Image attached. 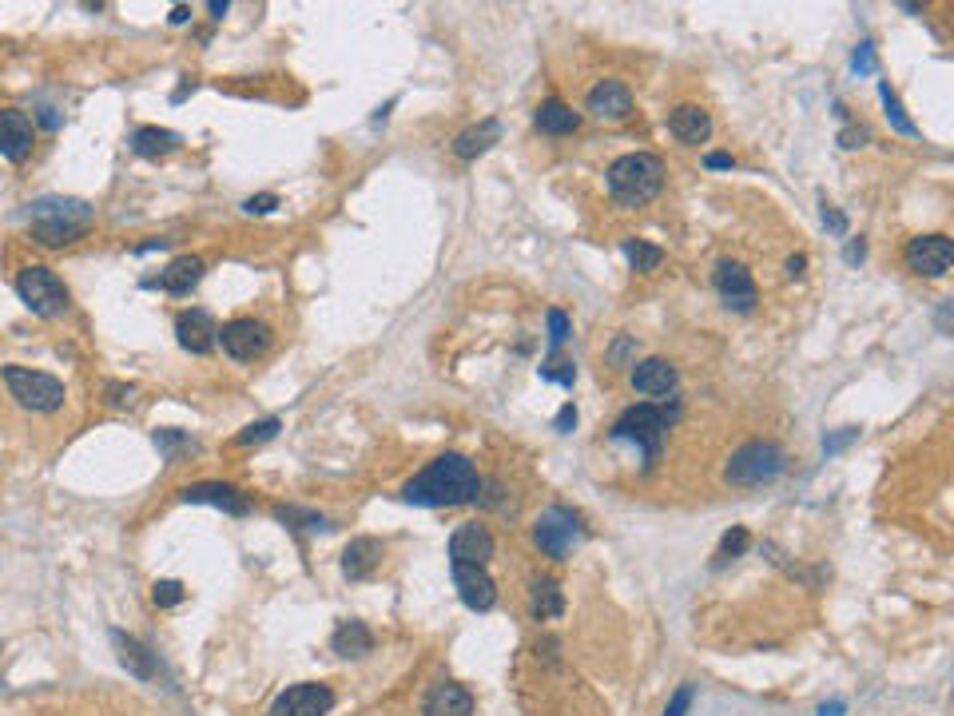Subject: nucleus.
Returning a JSON list of instances; mask_svg holds the SVG:
<instances>
[{
  "label": "nucleus",
  "instance_id": "obj_32",
  "mask_svg": "<svg viewBox=\"0 0 954 716\" xmlns=\"http://www.w3.org/2000/svg\"><path fill=\"white\" fill-rule=\"evenodd\" d=\"M152 442H156V450L167 458V462H175L179 454H191V450H195V442H191L183 430H156Z\"/></svg>",
  "mask_w": 954,
  "mask_h": 716
},
{
  "label": "nucleus",
  "instance_id": "obj_23",
  "mask_svg": "<svg viewBox=\"0 0 954 716\" xmlns=\"http://www.w3.org/2000/svg\"><path fill=\"white\" fill-rule=\"evenodd\" d=\"M112 641H116V649H120V665H124L132 677H140V681H156V677H159V661H156V653H152L144 641L128 637L124 629H112Z\"/></svg>",
  "mask_w": 954,
  "mask_h": 716
},
{
  "label": "nucleus",
  "instance_id": "obj_40",
  "mask_svg": "<svg viewBox=\"0 0 954 716\" xmlns=\"http://www.w3.org/2000/svg\"><path fill=\"white\" fill-rule=\"evenodd\" d=\"M692 697H696V689H692V685H680V689H676V697L668 701L664 716H688V709H692Z\"/></svg>",
  "mask_w": 954,
  "mask_h": 716
},
{
  "label": "nucleus",
  "instance_id": "obj_8",
  "mask_svg": "<svg viewBox=\"0 0 954 716\" xmlns=\"http://www.w3.org/2000/svg\"><path fill=\"white\" fill-rule=\"evenodd\" d=\"M533 541H537V549H541L545 557L565 561V557L585 541V526H581V518H577L573 510L549 506V510L533 522Z\"/></svg>",
  "mask_w": 954,
  "mask_h": 716
},
{
  "label": "nucleus",
  "instance_id": "obj_6",
  "mask_svg": "<svg viewBox=\"0 0 954 716\" xmlns=\"http://www.w3.org/2000/svg\"><path fill=\"white\" fill-rule=\"evenodd\" d=\"M672 418H676V414H668L664 406H648V402H640V406H629V410L617 418L613 438H617V442H636L640 454H644L648 466H652L656 454H660V446H664V438H668Z\"/></svg>",
  "mask_w": 954,
  "mask_h": 716
},
{
  "label": "nucleus",
  "instance_id": "obj_47",
  "mask_svg": "<svg viewBox=\"0 0 954 716\" xmlns=\"http://www.w3.org/2000/svg\"><path fill=\"white\" fill-rule=\"evenodd\" d=\"M839 144H843V148H863V144H867V128H847V132L839 136Z\"/></svg>",
  "mask_w": 954,
  "mask_h": 716
},
{
  "label": "nucleus",
  "instance_id": "obj_51",
  "mask_svg": "<svg viewBox=\"0 0 954 716\" xmlns=\"http://www.w3.org/2000/svg\"><path fill=\"white\" fill-rule=\"evenodd\" d=\"M803 267H807V255H792V259H788V275H792V279L803 275Z\"/></svg>",
  "mask_w": 954,
  "mask_h": 716
},
{
  "label": "nucleus",
  "instance_id": "obj_2",
  "mask_svg": "<svg viewBox=\"0 0 954 716\" xmlns=\"http://www.w3.org/2000/svg\"><path fill=\"white\" fill-rule=\"evenodd\" d=\"M96 223L92 203L72 199V195H44L36 203H28V231L36 243L44 247H68L76 239H84Z\"/></svg>",
  "mask_w": 954,
  "mask_h": 716
},
{
  "label": "nucleus",
  "instance_id": "obj_46",
  "mask_svg": "<svg viewBox=\"0 0 954 716\" xmlns=\"http://www.w3.org/2000/svg\"><path fill=\"white\" fill-rule=\"evenodd\" d=\"M108 394H112V406H124V402H132L136 386H124V382H108Z\"/></svg>",
  "mask_w": 954,
  "mask_h": 716
},
{
  "label": "nucleus",
  "instance_id": "obj_22",
  "mask_svg": "<svg viewBox=\"0 0 954 716\" xmlns=\"http://www.w3.org/2000/svg\"><path fill=\"white\" fill-rule=\"evenodd\" d=\"M680 386V374L672 362L664 358H644L633 362V390L636 394H648V398H660V394H672Z\"/></svg>",
  "mask_w": 954,
  "mask_h": 716
},
{
  "label": "nucleus",
  "instance_id": "obj_30",
  "mask_svg": "<svg viewBox=\"0 0 954 716\" xmlns=\"http://www.w3.org/2000/svg\"><path fill=\"white\" fill-rule=\"evenodd\" d=\"M625 259L633 263V271H640V275H648V271H656L660 263H664V251L660 247H652V243H644V239H625Z\"/></svg>",
  "mask_w": 954,
  "mask_h": 716
},
{
  "label": "nucleus",
  "instance_id": "obj_35",
  "mask_svg": "<svg viewBox=\"0 0 954 716\" xmlns=\"http://www.w3.org/2000/svg\"><path fill=\"white\" fill-rule=\"evenodd\" d=\"M183 597H187V589L179 581H156L152 585V601L159 609H175V605H183Z\"/></svg>",
  "mask_w": 954,
  "mask_h": 716
},
{
  "label": "nucleus",
  "instance_id": "obj_33",
  "mask_svg": "<svg viewBox=\"0 0 954 716\" xmlns=\"http://www.w3.org/2000/svg\"><path fill=\"white\" fill-rule=\"evenodd\" d=\"M879 96H883V108H887V120H891V128H895L899 136H915V124L907 120V112H903L899 96L891 92V84H879Z\"/></svg>",
  "mask_w": 954,
  "mask_h": 716
},
{
  "label": "nucleus",
  "instance_id": "obj_4",
  "mask_svg": "<svg viewBox=\"0 0 954 716\" xmlns=\"http://www.w3.org/2000/svg\"><path fill=\"white\" fill-rule=\"evenodd\" d=\"M788 466V454L780 442H744L728 466H724V482L728 486H764V482H776Z\"/></svg>",
  "mask_w": 954,
  "mask_h": 716
},
{
  "label": "nucleus",
  "instance_id": "obj_9",
  "mask_svg": "<svg viewBox=\"0 0 954 716\" xmlns=\"http://www.w3.org/2000/svg\"><path fill=\"white\" fill-rule=\"evenodd\" d=\"M334 709V689L318 685V681H303L291 685L275 697V705L267 709V716H326Z\"/></svg>",
  "mask_w": 954,
  "mask_h": 716
},
{
  "label": "nucleus",
  "instance_id": "obj_19",
  "mask_svg": "<svg viewBox=\"0 0 954 716\" xmlns=\"http://www.w3.org/2000/svg\"><path fill=\"white\" fill-rule=\"evenodd\" d=\"M493 557V534L477 522H466L458 526L454 537H450V565H485Z\"/></svg>",
  "mask_w": 954,
  "mask_h": 716
},
{
  "label": "nucleus",
  "instance_id": "obj_13",
  "mask_svg": "<svg viewBox=\"0 0 954 716\" xmlns=\"http://www.w3.org/2000/svg\"><path fill=\"white\" fill-rule=\"evenodd\" d=\"M179 502H187V506H215V510H223V514H231V518H243V514L251 510V502L243 498V490L231 486V482H195V486H183V490H179Z\"/></svg>",
  "mask_w": 954,
  "mask_h": 716
},
{
  "label": "nucleus",
  "instance_id": "obj_14",
  "mask_svg": "<svg viewBox=\"0 0 954 716\" xmlns=\"http://www.w3.org/2000/svg\"><path fill=\"white\" fill-rule=\"evenodd\" d=\"M36 144V124L20 108H0V156L12 164H24Z\"/></svg>",
  "mask_w": 954,
  "mask_h": 716
},
{
  "label": "nucleus",
  "instance_id": "obj_49",
  "mask_svg": "<svg viewBox=\"0 0 954 716\" xmlns=\"http://www.w3.org/2000/svg\"><path fill=\"white\" fill-rule=\"evenodd\" d=\"M863 255H867V243H863V239H851V243H847V251H843V259H847L851 267H855V263H863Z\"/></svg>",
  "mask_w": 954,
  "mask_h": 716
},
{
  "label": "nucleus",
  "instance_id": "obj_1",
  "mask_svg": "<svg viewBox=\"0 0 954 716\" xmlns=\"http://www.w3.org/2000/svg\"><path fill=\"white\" fill-rule=\"evenodd\" d=\"M481 474L466 454H442L434 458L422 474H414L406 486H402V498L410 506H430V510H442V506H466L481 498Z\"/></svg>",
  "mask_w": 954,
  "mask_h": 716
},
{
  "label": "nucleus",
  "instance_id": "obj_39",
  "mask_svg": "<svg viewBox=\"0 0 954 716\" xmlns=\"http://www.w3.org/2000/svg\"><path fill=\"white\" fill-rule=\"evenodd\" d=\"M279 207V195H271V191H263V195H251V199H243V211L247 215H271Z\"/></svg>",
  "mask_w": 954,
  "mask_h": 716
},
{
  "label": "nucleus",
  "instance_id": "obj_26",
  "mask_svg": "<svg viewBox=\"0 0 954 716\" xmlns=\"http://www.w3.org/2000/svg\"><path fill=\"white\" fill-rule=\"evenodd\" d=\"M497 140H501V124L489 116V120H481V124H474V128L458 132V140H454V156H458V160H477V156H485Z\"/></svg>",
  "mask_w": 954,
  "mask_h": 716
},
{
  "label": "nucleus",
  "instance_id": "obj_34",
  "mask_svg": "<svg viewBox=\"0 0 954 716\" xmlns=\"http://www.w3.org/2000/svg\"><path fill=\"white\" fill-rule=\"evenodd\" d=\"M279 426H283L279 418H263V422H251V426H247L243 434H235V442H239V446H259V442L275 438V434H279Z\"/></svg>",
  "mask_w": 954,
  "mask_h": 716
},
{
  "label": "nucleus",
  "instance_id": "obj_54",
  "mask_svg": "<svg viewBox=\"0 0 954 716\" xmlns=\"http://www.w3.org/2000/svg\"><path fill=\"white\" fill-rule=\"evenodd\" d=\"M843 713V701H827L823 709H819V716H839Z\"/></svg>",
  "mask_w": 954,
  "mask_h": 716
},
{
  "label": "nucleus",
  "instance_id": "obj_10",
  "mask_svg": "<svg viewBox=\"0 0 954 716\" xmlns=\"http://www.w3.org/2000/svg\"><path fill=\"white\" fill-rule=\"evenodd\" d=\"M219 343L235 362H251L271 347V327L259 319H231L219 327Z\"/></svg>",
  "mask_w": 954,
  "mask_h": 716
},
{
  "label": "nucleus",
  "instance_id": "obj_31",
  "mask_svg": "<svg viewBox=\"0 0 954 716\" xmlns=\"http://www.w3.org/2000/svg\"><path fill=\"white\" fill-rule=\"evenodd\" d=\"M275 518L291 530H330L326 518L315 514V510H299V506H275Z\"/></svg>",
  "mask_w": 954,
  "mask_h": 716
},
{
  "label": "nucleus",
  "instance_id": "obj_11",
  "mask_svg": "<svg viewBox=\"0 0 954 716\" xmlns=\"http://www.w3.org/2000/svg\"><path fill=\"white\" fill-rule=\"evenodd\" d=\"M903 259H907V267H911L915 275L943 279V275L951 271V263H954V247H951V239H947V235H919V239H911V243H907Z\"/></svg>",
  "mask_w": 954,
  "mask_h": 716
},
{
  "label": "nucleus",
  "instance_id": "obj_50",
  "mask_svg": "<svg viewBox=\"0 0 954 716\" xmlns=\"http://www.w3.org/2000/svg\"><path fill=\"white\" fill-rule=\"evenodd\" d=\"M167 20H171V24H187V20H191V8H187V4H175Z\"/></svg>",
  "mask_w": 954,
  "mask_h": 716
},
{
  "label": "nucleus",
  "instance_id": "obj_52",
  "mask_svg": "<svg viewBox=\"0 0 954 716\" xmlns=\"http://www.w3.org/2000/svg\"><path fill=\"white\" fill-rule=\"evenodd\" d=\"M163 247H167V239H152V243H140L136 255H152V251H163Z\"/></svg>",
  "mask_w": 954,
  "mask_h": 716
},
{
  "label": "nucleus",
  "instance_id": "obj_53",
  "mask_svg": "<svg viewBox=\"0 0 954 716\" xmlns=\"http://www.w3.org/2000/svg\"><path fill=\"white\" fill-rule=\"evenodd\" d=\"M227 8H231L227 0H211V4H207V12H211L215 20H223V16H227Z\"/></svg>",
  "mask_w": 954,
  "mask_h": 716
},
{
  "label": "nucleus",
  "instance_id": "obj_12",
  "mask_svg": "<svg viewBox=\"0 0 954 716\" xmlns=\"http://www.w3.org/2000/svg\"><path fill=\"white\" fill-rule=\"evenodd\" d=\"M716 291H720V299H724V307L728 311H740V315H748L756 303H760V291H756V283H752V271L744 267V263H732V259H724L720 267H716Z\"/></svg>",
  "mask_w": 954,
  "mask_h": 716
},
{
  "label": "nucleus",
  "instance_id": "obj_38",
  "mask_svg": "<svg viewBox=\"0 0 954 716\" xmlns=\"http://www.w3.org/2000/svg\"><path fill=\"white\" fill-rule=\"evenodd\" d=\"M537 374H541L545 382H561V386H573V382H577V366H573V362H545Z\"/></svg>",
  "mask_w": 954,
  "mask_h": 716
},
{
  "label": "nucleus",
  "instance_id": "obj_37",
  "mask_svg": "<svg viewBox=\"0 0 954 716\" xmlns=\"http://www.w3.org/2000/svg\"><path fill=\"white\" fill-rule=\"evenodd\" d=\"M569 335H573V323H569V315L553 307V311H549V347L557 351V347H561Z\"/></svg>",
  "mask_w": 954,
  "mask_h": 716
},
{
  "label": "nucleus",
  "instance_id": "obj_3",
  "mask_svg": "<svg viewBox=\"0 0 954 716\" xmlns=\"http://www.w3.org/2000/svg\"><path fill=\"white\" fill-rule=\"evenodd\" d=\"M664 187V160L652 152H629L609 168V195L621 207H644Z\"/></svg>",
  "mask_w": 954,
  "mask_h": 716
},
{
  "label": "nucleus",
  "instance_id": "obj_41",
  "mask_svg": "<svg viewBox=\"0 0 954 716\" xmlns=\"http://www.w3.org/2000/svg\"><path fill=\"white\" fill-rule=\"evenodd\" d=\"M851 68H855V72H875V44H871V40H863V44L855 48Z\"/></svg>",
  "mask_w": 954,
  "mask_h": 716
},
{
  "label": "nucleus",
  "instance_id": "obj_20",
  "mask_svg": "<svg viewBox=\"0 0 954 716\" xmlns=\"http://www.w3.org/2000/svg\"><path fill=\"white\" fill-rule=\"evenodd\" d=\"M422 716H474V693L458 681H438L422 701Z\"/></svg>",
  "mask_w": 954,
  "mask_h": 716
},
{
  "label": "nucleus",
  "instance_id": "obj_36",
  "mask_svg": "<svg viewBox=\"0 0 954 716\" xmlns=\"http://www.w3.org/2000/svg\"><path fill=\"white\" fill-rule=\"evenodd\" d=\"M748 530L744 526H732L728 534H724V541H720V553H716V561H728V557H740L744 549H748Z\"/></svg>",
  "mask_w": 954,
  "mask_h": 716
},
{
  "label": "nucleus",
  "instance_id": "obj_25",
  "mask_svg": "<svg viewBox=\"0 0 954 716\" xmlns=\"http://www.w3.org/2000/svg\"><path fill=\"white\" fill-rule=\"evenodd\" d=\"M330 649L338 653V657H350V661H358V657H370L374 653V633H370V625L366 621H338V629L330 633Z\"/></svg>",
  "mask_w": 954,
  "mask_h": 716
},
{
  "label": "nucleus",
  "instance_id": "obj_24",
  "mask_svg": "<svg viewBox=\"0 0 954 716\" xmlns=\"http://www.w3.org/2000/svg\"><path fill=\"white\" fill-rule=\"evenodd\" d=\"M668 132H672L680 144H704V140L712 136V116H708L704 108H696V104H680V108H672V116H668Z\"/></svg>",
  "mask_w": 954,
  "mask_h": 716
},
{
  "label": "nucleus",
  "instance_id": "obj_17",
  "mask_svg": "<svg viewBox=\"0 0 954 716\" xmlns=\"http://www.w3.org/2000/svg\"><path fill=\"white\" fill-rule=\"evenodd\" d=\"M454 569V585H458V597H462V605L466 609H474V613H485V609H493L497 605V581L485 573V565H450Z\"/></svg>",
  "mask_w": 954,
  "mask_h": 716
},
{
  "label": "nucleus",
  "instance_id": "obj_21",
  "mask_svg": "<svg viewBox=\"0 0 954 716\" xmlns=\"http://www.w3.org/2000/svg\"><path fill=\"white\" fill-rule=\"evenodd\" d=\"M382 557H386V545H382L378 537H354V541L342 549V573H346L350 581H366V577L378 573Z\"/></svg>",
  "mask_w": 954,
  "mask_h": 716
},
{
  "label": "nucleus",
  "instance_id": "obj_5",
  "mask_svg": "<svg viewBox=\"0 0 954 716\" xmlns=\"http://www.w3.org/2000/svg\"><path fill=\"white\" fill-rule=\"evenodd\" d=\"M16 295L40 319H56V315H64L72 307V295H68L64 279L52 267H40V263H32V267H24L16 275Z\"/></svg>",
  "mask_w": 954,
  "mask_h": 716
},
{
  "label": "nucleus",
  "instance_id": "obj_7",
  "mask_svg": "<svg viewBox=\"0 0 954 716\" xmlns=\"http://www.w3.org/2000/svg\"><path fill=\"white\" fill-rule=\"evenodd\" d=\"M4 386L32 414H56L68 398L60 378H52L44 370H32V366H4Z\"/></svg>",
  "mask_w": 954,
  "mask_h": 716
},
{
  "label": "nucleus",
  "instance_id": "obj_44",
  "mask_svg": "<svg viewBox=\"0 0 954 716\" xmlns=\"http://www.w3.org/2000/svg\"><path fill=\"white\" fill-rule=\"evenodd\" d=\"M855 438H859V430H851V426H847L843 434H835V438H823V450H827V454H835V450H843V446H847V442H855Z\"/></svg>",
  "mask_w": 954,
  "mask_h": 716
},
{
  "label": "nucleus",
  "instance_id": "obj_28",
  "mask_svg": "<svg viewBox=\"0 0 954 716\" xmlns=\"http://www.w3.org/2000/svg\"><path fill=\"white\" fill-rule=\"evenodd\" d=\"M179 148V136L171 128H159V124H144L132 132V152L144 156V160H163Z\"/></svg>",
  "mask_w": 954,
  "mask_h": 716
},
{
  "label": "nucleus",
  "instance_id": "obj_43",
  "mask_svg": "<svg viewBox=\"0 0 954 716\" xmlns=\"http://www.w3.org/2000/svg\"><path fill=\"white\" fill-rule=\"evenodd\" d=\"M704 168H712V172H732L736 160H732L728 152H708V156H704Z\"/></svg>",
  "mask_w": 954,
  "mask_h": 716
},
{
  "label": "nucleus",
  "instance_id": "obj_18",
  "mask_svg": "<svg viewBox=\"0 0 954 716\" xmlns=\"http://www.w3.org/2000/svg\"><path fill=\"white\" fill-rule=\"evenodd\" d=\"M199 279H203V259L199 255H179L159 275L144 279V287L148 291H163V295H191L199 287Z\"/></svg>",
  "mask_w": 954,
  "mask_h": 716
},
{
  "label": "nucleus",
  "instance_id": "obj_29",
  "mask_svg": "<svg viewBox=\"0 0 954 716\" xmlns=\"http://www.w3.org/2000/svg\"><path fill=\"white\" fill-rule=\"evenodd\" d=\"M529 609H533L537 621L561 617V613H565V593H561V585H557L553 577H537L533 589H529Z\"/></svg>",
  "mask_w": 954,
  "mask_h": 716
},
{
  "label": "nucleus",
  "instance_id": "obj_45",
  "mask_svg": "<svg viewBox=\"0 0 954 716\" xmlns=\"http://www.w3.org/2000/svg\"><path fill=\"white\" fill-rule=\"evenodd\" d=\"M823 223H827L831 231H839V235L847 231V219H843V215H839V211H835V207H831L827 199H823Z\"/></svg>",
  "mask_w": 954,
  "mask_h": 716
},
{
  "label": "nucleus",
  "instance_id": "obj_42",
  "mask_svg": "<svg viewBox=\"0 0 954 716\" xmlns=\"http://www.w3.org/2000/svg\"><path fill=\"white\" fill-rule=\"evenodd\" d=\"M629 355H636V339L621 335V339L609 347V362H613V366H625V362H629Z\"/></svg>",
  "mask_w": 954,
  "mask_h": 716
},
{
  "label": "nucleus",
  "instance_id": "obj_48",
  "mask_svg": "<svg viewBox=\"0 0 954 716\" xmlns=\"http://www.w3.org/2000/svg\"><path fill=\"white\" fill-rule=\"evenodd\" d=\"M553 426H557L561 434H569V430L577 426V410H573V402H569V406H561V414H557V422H553Z\"/></svg>",
  "mask_w": 954,
  "mask_h": 716
},
{
  "label": "nucleus",
  "instance_id": "obj_16",
  "mask_svg": "<svg viewBox=\"0 0 954 716\" xmlns=\"http://www.w3.org/2000/svg\"><path fill=\"white\" fill-rule=\"evenodd\" d=\"M175 339L187 355H207L215 343H219V323L211 319V311L203 307H191L175 319Z\"/></svg>",
  "mask_w": 954,
  "mask_h": 716
},
{
  "label": "nucleus",
  "instance_id": "obj_27",
  "mask_svg": "<svg viewBox=\"0 0 954 716\" xmlns=\"http://www.w3.org/2000/svg\"><path fill=\"white\" fill-rule=\"evenodd\" d=\"M533 124H537V132H545V136H569V132L581 128V112H573L565 100H545V104L537 108Z\"/></svg>",
  "mask_w": 954,
  "mask_h": 716
},
{
  "label": "nucleus",
  "instance_id": "obj_15",
  "mask_svg": "<svg viewBox=\"0 0 954 716\" xmlns=\"http://www.w3.org/2000/svg\"><path fill=\"white\" fill-rule=\"evenodd\" d=\"M585 108H589V116H597L605 124H621L633 116V92L621 80H601V84H593Z\"/></svg>",
  "mask_w": 954,
  "mask_h": 716
}]
</instances>
